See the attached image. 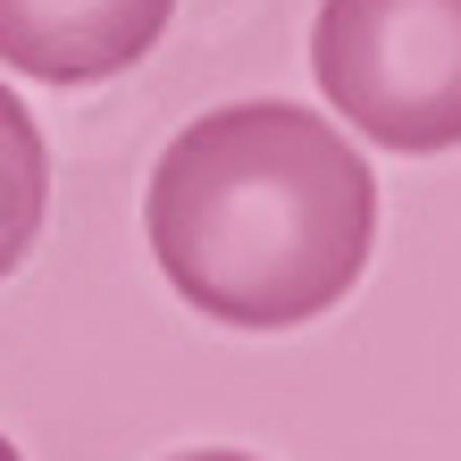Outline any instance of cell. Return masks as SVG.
Listing matches in <instances>:
<instances>
[{
    "label": "cell",
    "mask_w": 461,
    "mask_h": 461,
    "mask_svg": "<svg viewBox=\"0 0 461 461\" xmlns=\"http://www.w3.org/2000/svg\"><path fill=\"white\" fill-rule=\"evenodd\" d=\"M168 461H260V453H235V445H202V453H168Z\"/></svg>",
    "instance_id": "obj_5"
},
{
    "label": "cell",
    "mask_w": 461,
    "mask_h": 461,
    "mask_svg": "<svg viewBox=\"0 0 461 461\" xmlns=\"http://www.w3.org/2000/svg\"><path fill=\"white\" fill-rule=\"evenodd\" d=\"M143 235L176 303L219 328L277 336L361 285L377 176L303 101H227L159 151Z\"/></svg>",
    "instance_id": "obj_1"
},
{
    "label": "cell",
    "mask_w": 461,
    "mask_h": 461,
    "mask_svg": "<svg viewBox=\"0 0 461 461\" xmlns=\"http://www.w3.org/2000/svg\"><path fill=\"white\" fill-rule=\"evenodd\" d=\"M42 210H50V151H42V126H34V110H25L9 85H0V277L34 252Z\"/></svg>",
    "instance_id": "obj_4"
},
{
    "label": "cell",
    "mask_w": 461,
    "mask_h": 461,
    "mask_svg": "<svg viewBox=\"0 0 461 461\" xmlns=\"http://www.w3.org/2000/svg\"><path fill=\"white\" fill-rule=\"evenodd\" d=\"M168 17L176 0H0V68L34 85H101L143 59Z\"/></svg>",
    "instance_id": "obj_3"
},
{
    "label": "cell",
    "mask_w": 461,
    "mask_h": 461,
    "mask_svg": "<svg viewBox=\"0 0 461 461\" xmlns=\"http://www.w3.org/2000/svg\"><path fill=\"white\" fill-rule=\"evenodd\" d=\"M311 76L377 151L437 159L461 143V0H319Z\"/></svg>",
    "instance_id": "obj_2"
},
{
    "label": "cell",
    "mask_w": 461,
    "mask_h": 461,
    "mask_svg": "<svg viewBox=\"0 0 461 461\" xmlns=\"http://www.w3.org/2000/svg\"><path fill=\"white\" fill-rule=\"evenodd\" d=\"M0 461H17V445H9V437H0Z\"/></svg>",
    "instance_id": "obj_6"
}]
</instances>
